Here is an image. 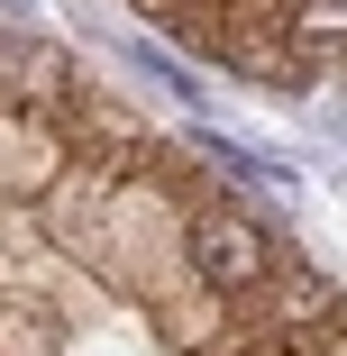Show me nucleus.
I'll return each mask as SVG.
<instances>
[{
  "label": "nucleus",
  "mask_w": 347,
  "mask_h": 356,
  "mask_svg": "<svg viewBox=\"0 0 347 356\" xmlns=\"http://www.w3.org/2000/svg\"><path fill=\"white\" fill-rule=\"evenodd\" d=\"M192 274L220 283V293H256V283H274V247L238 201H220V210L192 220Z\"/></svg>",
  "instance_id": "f257e3e1"
},
{
  "label": "nucleus",
  "mask_w": 347,
  "mask_h": 356,
  "mask_svg": "<svg viewBox=\"0 0 347 356\" xmlns=\"http://www.w3.org/2000/svg\"><path fill=\"white\" fill-rule=\"evenodd\" d=\"M293 28H302V37H347V0H302Z\"/></svg>",
  "instance_id": "f03ea898"
},
{
  "label": "nucleus",
  "mask_w": 347,
  "mask_h": 356,
  "mask_svg": "<svg viewBox=\"0 0 347 356\" xmlns=\"http://www.w3.org/2000/svg\"><path fill=\"white\" fill-rule=\"evenodd\" d=\"M284 311H293V320H320V311H329V283H320V274H302L293 293H284Z\"/></svg>",
  "instance_id": "7ed1b4c3"
}]
</instances>
